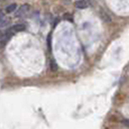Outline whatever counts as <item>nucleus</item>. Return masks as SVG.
Wrapping results in <instances>:
<instances>
[{
  "label": "nucleus",
  "instance_id": "f257e3e1",
  "mask_svg": "<svg viewBox=\"0 0 129 129\" xmlns=\"http://www.w3.org/2000/svg\"><path fill=\"white\" fill-rule=\"evenodd\" d=\"M12 35H14V34H12L9 29H7L6 31L0 33V49L4 48V47L7 45V43L9 42V39L11 38Z\"/></svg>",
  "mask_w": 129,
  "mask_h": 129
},
{
  "label": "nucleus",
  "instance_id": "f03ea898",
  "mask_svg": "<svg viewBox=\"0 0 129 129\" xmlns=\"http://www.w3.org/2000/svg\"><path fill=\"white\" fill-rule=\"evenodd\" d=\"M29 9H30L29 5H23V6H21L20 8H19L18 10H17L16 16H17V17H23V16H25V15L28 14Z\"/></svg>",
  "mask_w": 129,
  "mask_h": 129
},
{
  "label": "nucleus",
  "instance_id": "7ed1b4c3",
  "mask_svg": "<svg viewBox=\"0 0 129 129\" xmlns=\"http://www.w3.org/2000/svg\"><path fill=\"white\" fill-rule=\"evenodd\" d=\"M9 30L11 31L12 34H16V33H20V31H23L26 29V26H25L24 24H16L14 25V26H11L10 28H8Z\"/></svg>",
  "mask_w": 129,
  "mask_h": 129
},
{
  "label": "nucleus",
  "instance_id": "20e7f679",
  "mask_svg": "<svg viewBox=\"0 0 129 129\" xmlns=\"http://www.w3.org/2000/svg\"><path fill=\"white\" fill-rule=\"evenodd\" d=\"M88 6H89V4L86 0H76L75 1V7L79 9H85Z\"/></svg>",
  "mask_w": 129,
  "mask_h": 129
},
{
  "label": "nucleus",
  "instance_id": "39448f33",
  "mask_svg": "<svg viewBox=\"0 0 129 129\" xmlns=\"http://www.w3.org/2000/svg\"><path fill=\"white\" fill-rule=\"evenodd\" d=\"M16 9H17V5L16 4H11V5H9V6H7L6 11H7V14H10V12L16 11Z\"/></svg>",
  "mask_w": 129,
  "mask_h": 129
},
{
  "label": "nucleus",
  "instance_id": "423d86ee",
  "mask_svg": "<svg viewBox=\"0 0 129 129\" xmlns=\"http://www.w3.org/2000/svg\"><path fill=\"white\" fill-rule=\"evenodd\" d=\"M51 69H52L53 71H56V70H57V65H56L55 61H54L53 58L51 59Z\"/></svg>",
  "mask_w": 129,
  "mask_h": 129
},
{
  "label": "nucleus",
  "instance_id": "0eeeda50",
  "mask_svg": "<svg viewBox=\"0 0 129 129\" xmlns=\"http://www.w3.org/2000/svg\"><path fill=\"white\" fill-rule=\"evenodd\" d=\"M123 123H125L126 126H128V127H129V120H125V121H123Z\"/></svg>",
  "mask_w": 129,
  "mask_h": 129
}]
</instances>
